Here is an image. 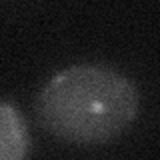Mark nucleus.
Returning <instances> with one entry per match:
<instances>
[{"label": "nucleus", "mask_w": 160, "mask_h": 160, "mask_svg": "<svg viewBox=\"0 0 160 160\" xmlns=\"http://www.w3.org/2000/svg\"><path fill=\"white\" fill-rule=\"evenodd\" d=\"M138 88L128 76L102 64H74L54 74L38 96L40 124L60 140L98 144L134 122Z\"/></svg>", "instance_id": "nucleus-1"}, {"label": "nucleus", "mask_w": 160, "mask_h": 160, "mask_svg": "<svg viewBox=\"0 0 160 160\" xmlns=\"http://www.w3.org/2000/svg\"><path fill=\"white\" fill-rule=\"evenodd\" d=\"M26 122L12 104L0 102V160H22L28 152Z\"/></svg>", "instance_id": "nucleus-2"}]
</instances>
